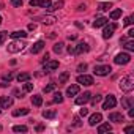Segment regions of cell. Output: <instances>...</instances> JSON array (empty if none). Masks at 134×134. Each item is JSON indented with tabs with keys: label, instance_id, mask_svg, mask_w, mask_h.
<instances>
[{
	"label": "cell",
	"instance_id": "cell-37",
	"mask_svg": "<svg viewBox=\"0 0 134 134\" xmlns=\"http://www.w3.org/2000/svg\"><path fill=\"white\" fill-rule=\"evenodd\" d=\"M90 99H92V104H93V106H96V104L103 99V96H101V95H96V96H93V98H90Z\"/></svg>",
	"mask_w": 134,
	"mask_h": 134
},
{
	"label": "cell",
	"instance_id": "cell-10",
	"mask_svg": "<svg viewBox=\"0 0 134 134\" xmlns=\"http://www.w3.org/2000/svg\"><path fill=\"white\" fill-rule=\"evenodd\" d=\"M90 98H92V93H90V92H85L84 95H81V96L76 98V104H77V106H84L85 103L90 101Z\"/></svg>",
	"mask_w": 134,
	"mask_h": 134
},
{
	"label": "cell",
	"instance_id": "cell-19",
	"mask_svg": "<svg viewBox=\"0 0 134 134\" xmlns=\"http://www.w3.org/2000/svg\"><path fill=\"white\" fill-rule=\"evenodd\" d=\"M32 104L36 106V107H41V104H43V96H41V95H33V96H32Z\"/></svg>",
	"mask_w": 134,
	"mask_h": 134
},
{
	"label": "cell",
	"instance_id": "cell-9",
	"mask_svg": "<svg viewBox=\"0 0 134 134\" xmlns=\"http://www.w3.org/2000/svg\"><path fill=\"white\" fill-rule=\"evenodd\" d=\"M35 21H40V22H43V24H46V25H51V24H54L55 21H57V18L55 16H38V18H35Z\"/></svg>",
	"mask_w": 134,
	"mask_h": 134
},
{
	"label": "cell",
	"instance_id": "cell-16",
	"mask_svg": "<svg viewBox=\"0 0 134 134\" xmlns=\"http://www.w3.org/2000/svg\"><path fill=\"white\" fill-rule=\"evenodd\" d=\"M134 106V99L131 98V96H125L123 99H121V107L123 109H129V107H132Z\"/></svg>",
	"mask_w": 134,
	"mask_h": 134
},
{
	"label": "cell",
	"instance_id": "cell-24",
	"mask_svg": "<svg viewBox=\"0 0 134 134\" xmlns=\"http://www.w3.org/2000/svg\"><path fill=\"white\" fill-rule=\"evenodd\" d=\"M30 110L29 109H25V107H22V109H16V110H13V117H21V115H27Z\"/></svg>",
	"mask_w": 134,
	"mask_h": 134
},
{
	"label": "cell",
	"instance_id": "cell-22",
	"mask_svg": "<svg viewBox=\"0 0 134 134\" xmlns=\"http://www.w3.org/2000/svg\"><path fill=\"white\" fill-rule=\"evenodd\" d=\"M30 77H32L30 73H21V74H18V82H27V81H30Z\"/></svg>",
	"mask_w": 134,
	"mask_h": 134
},
{
	"label": "cell",
	"instance_id": "cell-21",
	"mask_svg": "<svg viewBox=\"0 0 134 134\" xmlns=\"http://www.w3.org/2000/svg\"><path fill=\"white\" fill-rule=\"evenodd\" d=\"M10 36H11L13 40H18V38H25V36H27V33H25L24 30H16V32L10 33Z\"/></svg>",
	"mask_w": 134,
	"mask_h": 134
},
{
	"label": "cell",
	"instance_id": "cell-55",
	"mask_svg": "<svg viewBox=\"0 0 134 134\" xmlns=\"http://www.w3.org/2000/svg\"><path fill=\"white\" fill-rule=\"evenodd\" d=\"M2 8H3V5H2V3H0V10H2Z\"/></svg>",
	"mask_w": 134,
	"mask_h": 134
},
{
	"label": "cell",
	"instance_id": "cell-11",
	"mask_svg": "<svg viewBox=\"0 0 134 134\" xmlns=\"http://www.w3.org/2000/svg\"><path fill=\"white\" fill-rule=\"evenodd\" d=\"M101 121H103V114H99V112L93 114V115L88 118V125H90V126H96V125H99Z\"/></svg>",
	"mask_w": 134,
	"mask_h": 134
},
{
	"label": "cell",
	"instance_id": "cell-53",
	"mask_svg": "<svg viewBox=\"0 0 134 134\" xmlns=\"http://www.w3.org/2000/svg\"><path fill=\"white\" fill-rule=\"evenodd\" d=\"M68 40H70V41H73V40H76V35H70V36H68Z\"/></svg>",
	"mask_w": 134,
	"mask_h": 134
},
{
	"label": "cell",
	"instance_id": "cell-33",
	"mask_svg": "<svg viewBox=\"0 0 134 134\" xmlns=\"http://www.w3.org/2000/svg\"><path fill=\"white\" fill-rule=\"evenodd\" d=\"M121 16V10H114L112 13H110V19L112 21H115V19H118Z\"/></svg>",
	"mask_w": 134,
	"mask_h": 134
},
{
	"label": "cell",
	"instance_id": "cell-27",
	"mask_svg": "<svg viewBox=\"0 0 134 134\" xmlns=\"http://www.w3.org/2000/svg\"><path fill=\"white\" fill-rule=\"evenodd\" d=\"M121 44L125 46V49H126V51H134V41H132V40H129V41H126V40H125Z\"/></svg>",
	"mask_w": 134,
	"mask_h": 134
},
{
	"label": "cell",
	"instance_id": "cell-7",
	"mask_svg": "<svg viewBox=\"0 0 134 134\" xmlns=\"http://www.w3.org/2000/svg\"><path fill=\"white\" fill-rule=\"evenodd\" d=\"M115 106H117V99H115V96H114V95L106 96V101L103 103V109L109 110V109H114Z\"/></svg>",
	"mask_w": 134,
	"mask_h": 134
},
{
	"label": "cell",
	"instance_id": "cell-26",
	"mask_svg": "<svg viewBox=\"0 0 134 134\" xmlns=\"http://www.w3.org/2000/svg\"><path fill=\"white\" fill-rule=\"evenodd\" d=\"M110 8H112V3H110V2H103V3H99V7H98L99 11H107V10H110Z\"/></svg>",
	"mask_w": 134,
	"mask_h": 134
},
{
	"label": "cell",
	"instance_id": "cell-2",
	"mask_svg": "<svg viewBox=\"0 0 134 134\" xmlns=\"http://www.w3.org/2000/svg\"><path fill=\"white\" fill-rule=\"evenodd\" d=\"M114 62H115L117 65H128V63L131 62V55H129V54H126V52H120V54H117V55H115Z\"/></svg>",
	"mask_w": 134,
	"mask_h": 134
},
{
	"label": "cell",
	"instance_id": "cell-15",
	"mask_svg": "<svg viewBox=\"0 0 134 134\" xmlns=\"http://www.w3.org/2000/svg\"><path fill=\"white\" fill-rule=\"evenodd\" d=\"M58 68V62L57 60H52V62H46V65H44V73H49V71H54V70H57Z\"/></svg>",
	"mask_w": 134,
	"mask_h": 134
},
{
	"label": "cell",
	"instance_id": "cell-14",
	"mask_svg": "<svg viewBox=\"0 0 134 134\" xmlns=\"http://www.w3.org/2000/svg\"><path fill=\"white\" fill-rule=\"evenodd\" d=\"M44 46H46V43H44L43 40H40V41H36V43L32 46L30 52H32V54H38V52H41V51L44 49Z\"/></svg>",
	"mask_w": 134,
	"mask_h": 134
},
{
	"label": "cell",
	"instance_id": "cell-35",
	"mask_svg": "<svg viewBox=\"0 0 134 134\" xmlns=\"http://www.w3.org/2000/svg\"><path fill=\"white\" fill-rule=\"evenodd\" d=\"M8 32H0V46H2L5 41H7V38H8Z\"/></svg>",
	"mask_w": 134,
	"mask_h": 134
},
{
	"label": "cell",
	"instance_id": "cell-30",
	"mask_svg": "<svg viewBox=\"0 0 134 134\" xmlns=\"http://www.w3.org/2000/svg\"><path fill=\"white\" fill-rule=\"evenodd\" d=\"M63 5H65V2H63V0H58L57 3H54V5H52V7L49 8V11H54V10H60V8H62Z\"/></svg>",
	"mask_w": 134,
	"mask_h": 134
},
{
	"label": "cell",
	"instance_id": "cell-3",
	"mask_svg": "<svg viewBox=\"0 0 134 134\" xmlns=\"http://www.w3.org/2000/svg\"><path fill=\"white\" fill-rule=\"evenodd\" d=\"M110 71H112L110 65H98V66H95L93 73L96 76H107V74H110Z\"/></svg>",
	"mask_w": 134,
	"mask_h": 134
},
{
	"label": "cell",
	"instance_id": "cell-56",
	"mask_svg": "<svg viewBox=\"0 0 134 134\" xmlns=\"http://www.w3.org/2000/svg\"><path fill=\"white\" fill-rule=\"evenodd\" d=\"M0 24H2V18H0Z\"/></svg>",
	"mask_w": 134,
	"mask_h": 134
},
{
	"label": "cell",
	"instance_id": "cell-17",
	"mask_svg": "<svg viewBox=\"0 0 134 134\" xmlns=\"http://www.w3.org/2000/svg\"><path fill=\"white\" fill-rule=\"evenodd\" d=\"M77 93H79V85L77 84H73V85H70L66 88V95L68 96H76Z\"/></svg>",
	"mask_w": 134,
	"mask_h": 134
},
{
	"label": "cell",
	"instance_id": "cell-1",
	"mask_svg": "<svg viewBox=\"0 0 134 134\" xmlns=\"http://www.w3.org/2000/svg\"><path fill=\"white\" fill-rule=\"evenodd\" d=\"M118 87H120V90H121V92L129 93V92L134 88V77H132V76H125V77H121V81H120Z\"/></svg>",
	"mask_w": 134,
	"mask_h": 134
},
{
	"label": "cell",
	"instance_id": "cell-36",
	"mask_svg": "<svg viewBox=\"0 0 134 134\" xmlns=\"http://www.w3.org/2000/svg\"><path fill=\"white\" fill-rule=\"evenodd\" d=\"M33 90V84L30 82V81H27L25 84H24V92H32Z\"/></svg>",
	"mask_w": 134,
	"mask_h": 134
},
{
	"label": "cell",
	"instance_id": "cell-49",
	"mask_svg": "<svg viewBox=\"0 0 134 134\" xmlns=\"http://www.w3.org/2000/svg\"><path fill=\"white\" fill-rule=\"evenodd\" d=\"M128 36H129V38H132V36H134V29H129V32H128Z\"/></svg>",
	"mask_w": 134,
	"mask_h": 134
},
{
	"label": "cell",
	"instance_id": "cell-8",
	"mask_svg": "<svg viewBox=\"0 0 134 134\" xmlns=\"http://www.w3.org/2000/svg\"><path fill=\"white\" fill-rule=\"evenodd\" d=\"M88 44L87 43H84V41H81V43H77V46H74V55H81V54H85V52H88Z\"/></svg>",
	"mask_w": 134,
	"mask_h": 134
},
{
	"label": "cell",
	"instance_id": "cell-54",
	"mask_svg": "<svg viewBox=\"0 0 134 134\" xmlns=\"http://www.w3.org/2000/svg\"><path fill=\"white\" fill-rule=\"evenodd\" d=\"M79 11H82V10H85V5H79V8H77Z\"/></svg>",
	"mask_w": 134,
	"mask_h": 134
},
{
	"label": "cell",
	"instance_id": "cell-50",
	"mask_svg": "<svg viewBox=\"0 0 134 134\" xmlns=\"http://www.w3.org/2000/svg\"><path fill=\"white\" fill-rule=\"evenodd\" d=\"M68 52L70 54H74V46H68Z\"/></svg>",
	"mask_w": 134,
	"mask_h": 134
},
{
	"label": "cell",
	"instance_id": "cell-45",
	"mask_svg": "<svg viewBox=\"0 0 134 134\" xmlns=\"http://www.w3.org/2000/svg\"><path fill=\"white\" fill-rule=\"evenodd\" d=\"M35 29H36V24L35 22H30L29 24V30H35Z\"/></svg>",
	"mask_w": 134,
	"mask_h": 134
},
{
	"label": "cell",
	"instance_id": "cell-28",
	"mask_svg": "<svg viewBox=\"0 0 134 134\" xmlns=\"http://www.w3.org/2000/svg\"><path fill=\"white\" fill-rule=\"evenodd\" d=\"M13 131H14V132H27L29 128H27L25 125H16V126L13 128Z\"/></svg>",
	"mask_w": 134,
	"mask_h": 134
},
{
	"label": "cell",
	"instance_id": "cell-48",
	"mask_svg": "<svg viewBox=\"0 0 134 134\" xmlns=\"http://www.w3.org/2000/svg\"><path fill=\"white\" fill-rule=\"evenodd\" d=\"M74 126H81V120H79V117L74 118Z\"/></svg>",
	"mask_w": 134,
	"mask_h": 134
},
{
	"label": "cell",
	"instance_id": "cell-40",
	"mask_svg": "<svg viewBox=\"0 0 134 134\" xmlns=\"http://www.w3.org/2000/svg\"><path fill=\"white\" fill-rule=\"evenodd\" d=\"M132 19H134V16H128V18H125V25H131V24H132Z\"/></svg>",
	"mask_w": 134,
	"mask_h": 134
},
{
	"label": "cell",
	"instance_id": "cell-31",
	"mask_svg": "<svg viewBox=\"0 0 134 134\" xmlns=\"http://www.w3.org/2000/svg\"><path fill=\"white\" fill-rule=\"evenodd\" d=\"M63 46H65L63 43H57V44H54V47H52V49H54V52H55V54H62Z\"/></svg>",
	"mask_w": 134,
	"mask_h": 134
},
{
	"label": "cell",
	"instance_id": "cell-13",
	"mask_svg": "<svg viewBox=\"0 0 134 134\" xmlns=\"http://www.w3.org/2000/svg\"><path fill=\"white\" fill-rule=\"evenodd\" d=\"M109 120L114 123H121L125 120V115L121 112H112V114H109Z\"/></svg>",
	"mask_w": 134,
	"mask_h": 134
},
{
	"label": "cell",
	"instance_id": "cell-25",
	"mask_svg": "<svg viewBox=\"0 0 134 134\" xmlns=\"http://www.w3.org/2000/svg\"><path fill=\"white\" fill-rule=\"evenodd\" d=\"M43 117L47 118V120H54V118L57 117V112H55V110H44V112H43Z\"/></svg>",
	"mask_w": 134,
	"mask_h": 134
},
{
	"label": "cell",
	"instance_id": "cell-39",
	"mask_svg": "<svg viewBox=\"0 0 134 134\" xmlns=\"http://www.w3.org/2000/svg\"><path fill=\"white\" fill-rule=\"evenodd\" d=\"M87 70V63H81L79 66H77V71H81V73H84Z\"/></svg>",
	"mask_w": 134,
	"mask_h": 134
},
{
	"label": "cell",
	"instance_id": "cell-20",
	"mask_svg": "<svg viewBox=\"0 0 134 134\" xmlns=\"http://www.w3.org/2000/svg\"><path fill=\"white\" fill-rule=\"evenodd\" d=\"M109 131H112V126L109 123H103V125L98 126V132L99 134H104V132H109Z\"/></svg>",
	"mask_w": 134,
	"mask_h": 134
},
{
	"label": "cell",
	"instance_id": "cell-6",
	"mask_svg": "<svg viewBox=\"0 0 134 134\" xmlns=\"http://www.w3.org/2000/svg\"><path fill=\"white\" fill-rule=\"evenodd\" d=\"M77 84H82V85H93L95 84V81H93V77L92 76H88V74H79L77 76Z\"/></svg>",
	"mask_w": 134,
	"mask_h": 134
},
{
	"label": "cell",
	"instance_id": "cell-5",
	"mask_svg": "<svg viewBox=\"0 0 134 134\" xmlns=\"http://www.w3.org/2000/svg\"><path fill=\"white\" fill-rule=\"evenodd\" d=\"M24 47H25V44H24V43H21V41H13V43H10V44H8V47H7V49H8V52H10V54H16V52H21Z\"/></svg>",
	"mask_w": 134,
	"mask_h": 134
},
{
	"label": "cell",
	"instance_id": "cell-41",
	"mask_svg": "<svg viewBox=\"0 0 134 134\" xmlns=\"http://www.w3.org/2000/svg\"><path fill=\"white\" fill-rule=\"evenodd\" d=\"M41 0H30V7H40Z\"/></svg>",
	"mask_w": 134,
	"mask_h": 134
},
{
	"label": "cell",
	"instance_id": "cell-18",
	"mask_svg": "<svg viewBox=\"0 0 134 134\" xmlns=\"http://www.w3.org/2000/svg\"><path fill=\"white\" fill-rule=\"evenodd\" d=\"M107 21H109L107 18H98V19H96V21L93 22V27H95V29H99V27H104V25L107 24Z\"/></svg>",
	"mask_w": 134,
	"mask_h": 134
},
{
	"label": "cell",
	"instance_id": "cell-52",
	"mask_svg": "<svg viewBox=\"0 0 134 134\" xmlns=\"http://www.w3.org/2000/svg\"><path fill=\"white\" fill-rule=\"evenodd\" d=\"M47 60H49V54H46V55H44V57H43V63H46V62H47Z\"/></svg>",
	"mask_w": 134,
	"mask_h": 134
},
{
	"label": "cell",
	"instance_id": "cell-34",
	"mask_svg": "<svg viewBox=\"0 0 134 134\" xmlns=\"http://www.w3.org/2000/svg\"><path fill=\"white\" fill-rule=\"evenodd\" d=\"M55 87H57V84H55V82H51L49 85H46V87H44V90H43V92H44V93H51Z\"/></svg>",
	"mask_w": 134,
	"mask_h": 134
},
{
	"label": "cell",
	"instance_id": "cell-51",
	"mask_svg": "<svg viewBox=\"0 0 134 134\" xmlns=\"http://www.w3.org/2000/svg\"><path fill=\"white\" fill-rule=\"evenodd\" d=\"M43 129H44V126H43V125H38V126H36V131H38V132H41Z\"/></svg>",
	"mask_w": 134,
	"mask_h": 134
},
{
	"label": "cell",
	"instance_id": "cell-44",
	"mask_svg": "<svg viewBox=\"0 0 134 134\" xmlns=\"http://www.w3.org/2000/svg\"><path fill=\"white\" fill-rule=\"evenodd\" d=\"M128 115H129V117H131V118H132V117H134V106H132V107H129V109H128Z\"/></svg>",
	"mask_w": 134,
	"mask_h": 134
},
{
	"label": "cell",
	"instance_id": "cell-23",
	"mask_svg": "<svg viewBox=\"0 0 134 134\" xmlns=\"http://www.w3.org/2000/svg\"><path fill=\"white\" fill-rule=\"evenodd\" d=\"M68 79H70V73L68 71H63L60 74V77H58V84H66V82H68Z\"/></svg>",
	"mask_w": 134,
	"mask_h": 134
},
{
	"label": "cell",
	"instance_id": "cell-57",
	"mask_svg": "<svg viewBox=\"0 0 134 134\" xmlns=\"http://www.w3.org/2000/svg\"><path fill=\"white\" fill-rule=\"evenodd\" d=\"M0 131H2V126H0Z\"/></svg>",
	"mask_w": 134,
	"mask_h": 134
},
{
	"label": "cell",
	"instance_id": "cell-12",
	"mask_svg": "<svg viewBox=\"0 0 134 134\" xmlns=\"http://www.w3.org/2000/svg\"><path fill=\"white\" fill-rule=\"evenodd\" d=\"M13 106V98L11 96H0V107L2 109H8Z\"/></svg>",
	"mask_w": 134,
	"mask_h": 134
},
{
	"label": "cell",
	"instance_id": "cell-43",
	"mask_svg": "<svg viewBox=\"0 0 134 134\" xmlns=\"http://www.w3.org/2000/svg\"><path fill=\"white\" fill-rule=\"evenodd\" d=\"M11 79H13V74H11V73H10V74H5V76H3V81H8V82H10Z\"/></svg>",
	"mask_w": 134,
	"mask_h": 134
},
{
	"label": "cell",
	"instance_id": "cell-4",
	"mask_svg": "<svg viewBox=\"0 0 134 134\" xmlns=\"http://www.w3.org/2000/svg\"><path fill=\"white\" fill-rule=\"evenodd\" d=\"M117 30V24L115 22H112V24H106V27H104V30H103V38L104 40H109V38H112V35H114V32Z\"/></svg>",
	"mask_w": 134,
	"mask_h": 134
},
{
	"label": "cell",
	"instance_id": "cell-47",
	"mask_svg": "<svg viewBox=\"0 0 134 134\" xmlns=\"http://www.w3.org/2000/svg\"><path fill=\"white\" fill-rule=\"evenodd\" d=\"M131 131H134V126L131 125V126H126L125 128V132H131Z\"/></svg>",
	"mask_w": 134,
	"mask_h": 134
},
{
	"label": "cell",
	"instance_id": "cell-32",
	"mask_svg": "<svg viewBox=\"0 0 134 134\" xmlns=\"http://www.w3.org/2000/svg\"><path fill=\"white\" fill-rule=\"evenodd\" d=\"M52 103H58V104H60V103H63V95H62V93H58V92H57V93H54V99H52Z\"/></svg>",
	"mask_w": 134,
	"mask_h": 134
},
{
	"label": "cell",
	"instance_id": "cell-38",
	"mask_svg": "<svg viewBox=\"0 0 134 134\" xmlns=\"http://www.w3.org/2000/svg\"><path fill=\"white\" fill-rule=\"evenodd\" d=\"M22 3H24L22 0H11V5H13V7H18V8H21Z\"/></svg>",
	"mask_w": 134,
	"mask_h": 134
},
{
	"label": "cell",
	"instance_id": "cell-42",
	"mask_svg": "<svg viewBox=\"0 0 134 134\" xmlns=\"http://www.w3.org/2000/svg\"><path fill=\"white\" fill-rule=\"evenodd\" d=\"M13 95H16L18 98H24V93H21L19 90H13Z\"/></svg>",
	"mask_w": 134,
	"mask_h": 134
},
{
	"label": "cell",
	"instance_id": "cell-58",
	"mask_svg": "<svg viewBox=\"0 0 134 134\" xmlns=\"http://www.w3.org/2000/svg\"><path fill=\"white\" fill-rule=\"evenodd\" d=\"M0 112H2V109H0Z\"/></svg>",
	"mask_w": 134,
	"mask_h": 134
},
{
	"label": "cell",
	"instance_id": "cell-29",
	"mask_svg": "<svg viewBox=\"0 0 134 134\" xmlns=\"http://www.w3.org/2000/svg\"><path fill=\"white\" fill-rule=\"evenodd\" d=\"M52 7V2L51 0H41L40 2V8H46V10H49Z\"/></svg>",
	"mask_w": 134,
	"mask_h": 134
},
{
	"label": "cell",
	"instance_id": "cell-46",
	"mask_svg": "<svg viewBox=\"0 0 134 134\" xmlns=\"http://www.w3.org/2000/svg\"><path fill=\"white\" fill-rule=\"evenodd\" d=\"M87 114H88V109H85V107H84V109H81V115H82V117H85Z\"/></svg>",
	"mask_w": 134,
	"mask_h": 134
}]
</instances>
